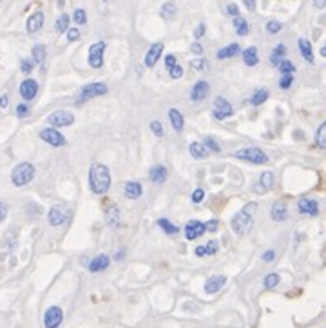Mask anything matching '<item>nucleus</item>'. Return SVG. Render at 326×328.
I'll use <instances>...</instances> for the list:
<instances>
[{"label":"nucleus","mask_w":326,"mask_h":328,"mask_svg":"<svg viewBox=\"0 0 326 328\" xmlns=\"http://www.w3.org/2000/svg\"><path fill=\"white\" fill-rule=\"evenodd\" d=\"M234 28H236V33L239 35V37H246V35L250 33V26H248V22H246L245 19H241V17H236V19H234Z\"/></svg>","instance_id":"nucleus-33"},{"label":"nucleus","mask_w":326,"mask_h":328,"mask_svg":"<svg viewBox=\"0 0 326 328\" xmlns=\"http://www.w3.org/2000/svg\"><path fill=\"white\" fill-rule=\"evenodd\" d=\"M205 29H207V28H205V24H199L198 28H196V33H194V37H196V38H201V37L205 35Z\"/></svg>","instance_id":"nucleus-58"},{"label":"nucleus","mask_w":326,"mask_h":328,"mask_svg":"<svg viewBox=\"0 0 326 328\" xmlns=\"http://www.w3.org/2000/svg\"><path fill=\"white\" fill-rule=\"evenodd\" d=\"M270 216L274 221H284V219L288 218V209H286V205L284 203H275L270 210Z\"/></svg>","instance_id":"nucleus-27"},{"label":"nucleus","mask_w":326,"mask_h":328,"mask_svg":"<svg viewBox=\"0 0 326 328\" xmlns=\"http://www.w3.org/2000/svg\"><path fill=\"white\" fill-rule=\"evenodd\" d=\"M49 225L51 227H60V225H64L69 219V210L66 209V207H60V205H57V207H53L51 210H49Z\"/></svg>","instance_id":"nucleus-11"},{"label":"nucleus","mask_w":326,"mask_h":328,"mask_svg":"<svg viewBox=\"0 0 326 328\" xmlns=\"http://www.w3.org/2000/svg\"><path fill=\"white\" fill-rule=\"evenodd\" d=\"M17 116H19V118H26V116H29V105L28 104L17 105Z\"/></svg>","instance_id":"nucleus-48"},{"label":"nucleus","mask_w":326,"mask_h":328,"mask_svg":"<svg viewBox=\"0 0 326 328\" xmlns=\"http://www.w3.org/2000/svg\"><path fill=\"white\" fill-rule=\"evenodd\" d=\"M89 187L98 196H104L111 189V171L102 163H95L89 169Z\"/></svg>","instance_id":"nucleus-1"},{"label":"nucleus","mask_w":326,"mask_h":328,"mask_svg":"<svg viewBox=\"0 0 326 328\" xmlns=\"http://www.w3.org/2000/svg\"><path fill=\"white\" fill-rule=\"evenodd\" d=\"M225 283H227V277L225 276L208 277L207 283H205V292H207V294H216V292H219L223 286H225Z\"/></svg>","instance_id":"nucleus-19"},{"label":"nucleus","mask_w":326,"mask_h":328,"mask_svg":"<svg viewBox=\"0 0 326 328\" xmlns=\"http://www.w3.org/2000/svg\"><path fill=\"white\" fill-rule=\"evenodd\" d=\"M321 57H326V44L321 48Z\"/></svg>","instance_id":"nucleus-64"},{"label":"nucleus","mask_w":326,"mask_h":328,"mask_svg":"<svg viewBox=\"0 0 326 328\" xmlns=\"http://www.w3.org/2000/svg\"><path fill=\"white\" fill-rule=\"evenodd\" d=\"M105 48H107V44L105 42H96L89 48V58H87V62H89V66L93 67V69H102V66H104Z\"/></svg>","instance_id":"nucleus-6"},{"label":"nucleus","mask_w":326,"mask_h":328,"mask_svg":"<svg viewBox=\"0 0 326 328\" xmlns=\"http://www.w3.org/2000/svg\"><path fill=\"white\" fill-rule=\"evenodd\" d=\"M243 2H245L246 10H250V11L255 10V0H243Z\"/></svg>","instance_id":"nucleus-62"},{"label":"nucleus","mask_w":326,"mask_h":328,"mask_svg":"<svg viewBox=\"0 0 326 328\" xmlns=\"http://www.w3.org/2000/svg\"><path fill=\"white\" fill-rule=\"evenodd\" d=\"M107 91H109V87L105 86L104 82H93V84H87V86L82 87L76 104H84V102H87V100H93V98L104 96V95H107Z\"/></svg>","instance_id":"nucleus-5"},{"label":"nucleus","mask_w":326,"mask_h":328,"mask_svg":"<svg viewBox=\"0 0 326 328\" xmlns=\"http://www.w3.org/2000/svg\"><path fill=\"white\" fill-rule=\"evenodd\" d=\"M109 265H111V257H109L107 254H98V256H95L91 259L87 268H89V272H93V274H98V272H104L105 268H109Z\"/></svg>","instance_id":"nucleus-16"},{"label":"nucleus","mask_w":326,"mask_h":328,"mask_svg":"<svg viewBox=\"0 0 326 328\" xmlns=\"http://www.w3.org/2000/svg\"><path fill=\"white\" fill-rule=\"evenodd\" d=\"M151 131H152L154 134H156L158 138H161V136H163V125H161L160 122H158V120L151 122Z\"/></svg>","instance_id":"nucleus-46"},{"label":"nucleus","mask_w":326,"mask_h":328,"mask_svg":"<svg viewBox=\"0 0 326 328\" xmlns=\"http://www.w3.org/2000/svg\"><path fill=\"white\" fill-rule=\"evenodd\" d=\"M234 156L237 160H243V162H250L254 165H265L268 162V156H266L265 151H261L259 147H245V149H239L236 151Z\"/></svg>","instance_id":"nucleus-4"},{"label":"nucleus","mask_w":326,"mask_h":328,"mask_svg":"<svg viewBox=\"0 0 326 328\" xmlns=\"http://www.w3.org/2000/svg\"><path fill=\"white\" fill-rule=\"evenodd\" d=\"M190 66H192L194 69H198V71H205V69L208 67V62L207 60H203V58H196V60L190 62Z\"/></svg>","instance_id":"nucleus-45"},{"label":"nucleus","mask_w":326,"mask_h":328,"mask_svg":"<svg viewBox=\"0 0 326 328\" xmlns=\"http://www.w3.org/2000/svg\"><path fill=\"white\" fill-rule=\"evenodd\" d=\"M297 210L304 216H317L319 214V203L312 198H301L297 201Z\"/></svg>","instance_id":"nucleus-14"},{"label":"nucleus","mask_w":326,"mask_h":328,"mask_svg":"<svg viewBox=\"0 0 326 328\" xmlns=\"http://www.w3.org/2000/svg\"><path fill=\"white\" fill-rule=\"evenodd\" d=\"M279 281H281L279 274H268V276L265 277V281H263V286H265L266 290H270V288H275V286L279 285Z\"/></svg>","instance_id":"nucleus-37"},{"label":"nucleus","mask_w":326,"mask_h":328,"mask_svg":"<svg viewBox=\"0 0 326 328\" xmlns=\"http://www.w3.org/2000/svg\"><path fill=\"white\" fill-rule=\"evenodd\" d=\"M169 75H170V78L178 80V78H181V76H183V67H181L180 64H176L174 67H170V69H169Z\"/></svg>","instance_id":"nucleus-44"},{"label":"nucleus","mask_w":326,"mask_h":328,"mask_svg":"<svg viewBox=\"0 0 326 328\" xmlns=\"http://www.w3.org/2000/svg\"><path fill=\"white\" fill-rule=\"evenodd\" d=\"M44 26V13L42 11H35L31 17L28 19V24H26V29H28L29 35H35L38 33Z\"/></svg>","instance_id":"nucleus-18"},{"label":"nucleus","mask_w":326,"mask_h":328,"mask_svg":"<svg viewBox=\"0 0 326 328\" xmlns=\"http://www.w3.org/2000/svg\"><path fill=\"white\" fill-rule=\"evenodd\" d=\"M19 91H20V96H22L26 102L35 100L38 95V82L33 80V78H26V80L20 84Z\"/></svg>","instance_id":"nucleus-12"},{"label":"nucleus","mask_w":326,"mask_h":328,"mask_svg":"<svg viewBox=\"0 0 326 328\" xmlns=\"http://www.w3.org/2000/svg\"><path fill=\"white\" fill-rule=\"evenodd\" d=\"M194 254L198 257H203L207 256V248H205V245H199V247H196V250H194Z\"/></svg>","instance_id":"nucleus-57"},{"label":"nucleus","mask_w":326,"mask_h":328,"mask_svg":"<svg viewBox=\"0 0 326 328\" xmlns=\"http://www.w3.org/2000/svg\"><path fill=\"white\" fill-rule=\"evenodd\" d=\"M208 91H210V86H208L205 80H198L194 84L192 91H190V100L192 102H201L207 98Z\"/></svg>","instance_id":"nucleus-17"},{"label":"nucleus","mask_w":326,"mask_h":328,"mask_svg":"<svg viewBox=\"0 0 326 328\" xmlns=\"http://www.w3.org/2000/svg\"><path fill=\"white\" fill-rule=\"evenodd\" d=\"M313 6L317 10H322V8H326V0H313Z\"/></svg>","instance_id":"nucleus-63"},{"label":"nucleus","mask_w":326,"mask_h":328,"mask_svg":"<svg viewBox=\"0 0 326 328\" xmlns=\"http://www.w3.org/2000/svg\"><path fill=\"white\" fill-rule=\"evenodd\" d=\"M69 22H71L69 15L62 13L60 17L57 19V31H58V33H67V29H69Z\"/></svg>","instance_id":"nucleus-36"},{"label":"nucleus","mask_w":326,"mask_h":328,"mask_svg":"<svg viewBox=\"0 0 326 328\" xmlns=\"http://www.w3.org/2000/svg\"><path fill=\"white\" fill-rule=\"evenodd\" d=\"M31 55H33L35 64H38V66H44V62H46V55H48V51H46V46H42V44H37V46H33V49H31Z\"/></svg>","instance_id":"nucleus-30"},{"label":"nucleus","mask_w":326,"mask_h":328,"mask_svg":"<svg viewBox=\"0 0 326 328\" xmlns=\"http://www.w3.org/2000/svg\"><path fill=\"white\" fill-rule=\"evenodd\" d=\"M281 29H283V24H281V22H277V20H270L268 24H266V31H268L270 35L279 33Z\"/></svg>","instance_id":"nucleus-43"},{"label":"nucleus","mask_w":326,"mask_h":328,"mask_svg":"<svg viewBox=\"0 0 326 328\" xmlns=\"http://www.w3.org/2000/svg\"><path fill=\"white\" fill-rule=\"evenodd\" d=\"M205 198V190L203 189H196L192 192V203H201Z\"/></svg>","instance_id":"nucleus-49"},{"label":"nucleus","mask_w":326,"mask_h":328,"mask_svg":"<svg viewBox=\"0 0 326 328\" xmlns=\"http://www.w3.org/2000/svg\"><path fill=\"white\" fill-rule=\"evenodd\" d=\"M299 53H301V57L306 60L308 64H313V49H312V44L308 42L306 38H299Z\"/></svg>","instance_id":"nucleus-23"},{"label":"nucleus","mask_w":326,"mask_h":328,"mask_svg":"<svg viewBox=\"0 0 326 328\" xmlns=\"http://www.w3.org/2000/svg\"><path fill=\"white\" fill-rule=\"evenodd\" d=\"M268 96H270L268 89H257L254 95H252L250 104L254 105V107H257V105H263L266 100H268Z\"/></svg>","instance_id":"nucleus-32"},{"label":"nucleus","mask_w":326,"mask_h":328,"mask_svg":"<svg viewBox=\"0 0 326 328\" xmlns=\"http://www.w3.org/2000/svg\"><path fill=\"white\" fill-rule=\"evenodd\" d=\"M107 221H109V225L111 227H116L118 225V221H120V212H118V209L116 207H111V212L107 214Z\"/></svg>","instance_id":"nucleus-40"},{"label":"nucleus","mask_w":326,"mask_h":328,"mask_svg":"<svg viewBox=\"0 0 326 328\" xmlns=\"http://www.w3.org/2000/svg\"><path fill=\"white\" fill-rule=\"evenodd\" d=\"M255 203H248L243 207V210H239L234 218H232V230L239 236H245L248 230L252 228V214L255 212Z\"/></svg>","instance_id":"nucleus-2"},{"label":"nucleus","mask_w":326,"mask_h":328,"mask_svg":"<svg viewBox=\"0 0 326 328\" xmlns=\"http://www.w3.org/2000/svg\"><path fill=\"white\" fill-rule=\"evenodd\" d=\"M161 53H163V44H161V42L152 44L151 48H149V51H147L145 60H143V64H145V66L149 67V69H152V67L156 66L158 60H160Z\"/></svg>","instance_id":"nucleus-15"},{"label":"nucleus","mask_w":326,"mask_h":328,"mask_svg":"<svg viewBox=\"0 0 326 328\" xmlns=\"http://www.w3.org/2000/svg\"><path fill=\"white\" fill-rule=\"evenodd\" d=\"M169 118H170V124H172V129H174L176 133H181L183 127H185L183 114H181L178 109H170L169 111Z\"/></svg>","instance_id":"nucleus-26"},{"label":"nucleus","mask_w":326,"mask_h":328,"mask_svg":"<svg viewBox=\"0 0 326 328\" xmlns=\"http://www.w3.org/2000/svg\"><path fill=\"white\" fill-rule=\"evenodd\" d=\"M239 53H241V48H239V44H230V46H227V48L219 49V51L216 53V57L219 58V60H227V58L237 57Z\"/></svg>","instance_id":"nucleus-24"},{"label":"nucleus","mask_w":326,"mask_h":328,"mask_svg":"<svg viewBox=\"0 0 326 328\" xmlns=\"http://www.w3.org/2000/svg\"><path fill=\"white\" fill-rule=\"evenodd\" d=\"M176 15V4L174 2H165V4L161 6V17L167 20H172Z\"/></svg>","instance_id":"nucleus-35"},{"label":"nucleus","mask_w":326,"mask_h":328,"mask_svg":"<svg viewBox=\"0 0 326 328\" xmlns=\"http://www.w3.org/2000/svg\"><path fill=\"white\" fill-rule=\"evenodd\" d=\"M227 13L230 15V17H234V19H236V17H239V8H237L236 4H228L227 6Z\"/></svg>","instance_id":"nucleus-53"},{"label":"nucleus","mask_w":326,"mask_h":328,"mask_svg":"<svg viewBox=\"0 0 326 328\" xmlns=\"http://www.w3.org/2000/svg\"><path fill=\"white\" fill-rule=\"evenodd\" d=\"M189 151H190V156L196 158V160H203V158H207V147H205V143L192 142L189 145Z\"/></svg>","instance_id":"nucleus-28"},{"label":"nucleus","mask_w":326,"mask_h":328,"mask_svg":"<svg viewBox=\"0 0 326 328\" xmlns=\"http://www.w3.org/2000/svg\"><path fill=\"white\" fill-rule=\"evenodd\" d=\"M205 147H207V151L219 152V145H217L214 138H207V142H205Z\"/></svg>","instance_id":"nucleus-51"},{"label":"nucleus","mask_w":326,"mask_h":328,"mask_svg":"<svg viewBox=\"0 0 326 328\" xmlns=\"http://www.w3.org/2000/svg\"><path fill=\"white\" fill-rule=\"evenodd\" d=\"M274 187V174L270 171L263 172L259 176V181H257V187H255V190H259V192H266V190H270Z\"/></svg>","instance_id":"nucleus-22"},{"label":"nucleus","mask_w":326,"mask_h":328,"mask_svg":"<svg viewBox=\"0 0 326 328\" xmlns=\"http://www.w3.org/2000/svg\"><path fill=\"white\" fill-rule=\"evenodd\" d=\"M275 259V250H266L265 254H263V261L265 263H270Z\"/></svg>","instance_id":"nucleus-55"},{"label":"nucleus","mask_w":326,"mask_h":328,"mask_svg":"<svg viewBox=\"0 0 326 328\" xmlns=\"http://www.w3.org/2000/svg\"><path fill=\"white\" fill-rule=\"evenodd\" d=\"M73 20H75L76 26H84L85 22H87V13H85V10H75Z\"/></svg>","instance_id":"nucleus-39"},{"label":"nucleus","mask_w":326,"mask_h":328,"mask_svg":"<svg viewBox=\"0 0 326 328\" xmlns=\"http://www.w3.org/2000/svg\"><path fill=\"white\" fill-rule=\"evenodd\" d=\"M286 57V46L284 44H277L270 55V62L274 64V66H279V64L283 62V58Z\"/></svg>","instance_id":"nucleus-29"},{"label":"nucleus","mask_w":326,"mask_h":328,"mask_svg":"<svg viewBox=\"0 0 326 328\" xmlns=\"http://www.w3.org/2000/svg\"><path fill=\"white\" fill-rule=\"evenodd\" d=\"M8 102H10V96H8V95L0 96V107H2V109H6V107H8Z\"/></svg>","instance_id":"nucleus-61"},{"label":"nucleus","mask_w":326,"mask_h":328,"mask_svg":"<svg viewBox=\"0 0 326 328\" xmlns=\"http://www.w3.org/2000/svg\"><path fill=\"white\" fill-rule=\"evenodd\" d=\"M123 194H125V198H129V200H140L143 194L142 183H140V181H127Z\"/></svg>","instance_id":"nucleus-21"},{"label":"nucleus","mask_w":326,"mask_h":328,"mask_svg":"<svg viewBox=\"0 0 326 328\" xmlns=\"http://www.w3.org/2000/svg\"><path fill=\"white\" fill-rule=\"evenodd\" d=\"M212 114H214V118H216V120L230 118L232 114H234V107H232L230 102H228L227 98H223V96H217L216 100H214Z\"/></svg>","instance_id":"nucleus-7"},{"label":"nucleus","mask_w":326,"mask_h":328,"mask_svg":"<svg viewBox=\"0 0 326 328\" xmlns=\"http://www.w3.org/2000/svg\"><path fill=\"white\" fill-rule=\"evenodd\" d=\"M176 64H178V60H176L174 55H167V57H165V67H167V69H170V67H174Z\"/></svg>","instance_id":"nucleus-54"},{"label":"nucleus","mask_w":326,"mask_h":328,"mask_svg":"<svg viewBox=\"0 0 326 328\" xmlns=\"http://www.w3.org/2000/svg\"><path fill=\"white\" fill-rule=\"evenodd\" d=\"M292 86H293V75H283L279 78V87H281V89L286 91Z\"/></svg>","instance_id":"nucleus-42"},{"label":"nucleus","mask_w":326,"mask_h":328,"mask_svg":"<svg viewBox=\"0 0 326 328\" xmlns=\"http://www.w3.org/2000/svg\"><path fill=\"white\" fill-rule=\"evenodd\" d=\"M6 216H8V205L0 201V223L6 219Z\"/></svg>","instance_id":"nucleus-56"},{"label":"nucleus","mask_w":326,"mask_h":328,"mask_svg":"<svg viewBox=\"0 0 326 328\" xmlns=\"http://www.w3.org/2000/svg\"><path fill=\"white\" fill-rule=\"evenodd\" d=\"M64 321V310L60 306H49L44 314V326L46 328H58Z\"/></svg>","instance_id":"nucleus-10"},{"label":"nucleus","mask_w":326,"mask_h":328,"mask_svg":"<svg viewBox=\"0 0 326 328\" xmlns=\"http://www.w3.org/2000/svg\"><path fill=\"white\" fill-rule=\"evenodd\" d=\"M35 165L29 162H22L11 171V181L15 187H24L35 178Z\"/></svg>","instance_id":"nucleus-3"},{"label":"nucleus","mask_w":326,"mask_h":328,"mask_svg":"<svg viewBox=\"0 0 326 328\" xmlns=\"http://www.w3.org/2000/svg\"><path fill=\"white\" fill-rule=\"evenodd\" d=\"M40 138H42V142L49 143L53 147H62V145H66V136H64L57 127L42 129V131H40Z\"/></svg>","instance_id":"nucleus-8"},{"label":"nucleus","mask_w":326,"mask_h":328,"mask_svg":"<svg viewBox=\"0 0 326 328\" xmlns=\"http://www.w3.org/2000/svg\"><path fill=\"white\" fill-rule=\"evenodd\" d=\"M205 248H207V256H214V254L219 250V245H217L216 239H212V241H208L207 245H205Z\"/></svg>","instance_id":"nucleus-47"},{"label":"nucleus","mask_w":326,"mask_h":328,"mask_svg":"<svg viewBox=\"0 0 326 328\" xmlns=\"http://www.w3.org/2000/svg\"><path fill=\"white\" fill-rule=\"evenodd\" d=\"M33 67H35L33 58H24V60L20 62V71L24 73V75H29V73L33 71Z\"/></svg>","instance_id":"nucleus-41"},{"label":"nucleus","mask_w":326,"mask_h":328,"mask_svg":"<svg viewBox=\"0 0 326 328\" xmlns=\"http://www.w3.org/2000/svg\"><path fill=\"white\" fill-rule=\"evenodd\" d=\"M205 232H207L205 223H201V221H198V219H192V221H189V223H187V227H185V238L189 239V241H192V239H198L199 236H203Z\"/></svg>","instance_id":"nucleus-13"},{"label":"nucleus","mask_w":326,"mask_h":328,"mask_svg":"<svg viewBox=\"0 0 326 328\" xmlns=\"http://www.w3.org/2000/svg\"><path fill=\"white\" fill-rule=\"evenodd\" d=\"M315 145L319 149H326V122H322V124L319 125V129H317V133H315Z\"/></svg>","instance_id":"nucleus-34"},{"label":"nucleus","mask_w":326,"mask_h":328,"mask_svg":"<svg viewBox=\"0 0 326 328\" xmlns=\"http://www.w3.org/2000/svg\"><path fill=\"white\" fill-rule=\"evenodd\" d=\"M277 67H279V73H281V75H293V73H295V66H293V62H290V60H283Z\"/></svg>","instance_id":"nucleus-38"},{"label":"nucleus","mask_w":326,"mask_h":328,"mask_svg":"<svg viewBox=\"0 0 326 328\" xmlns=\"http://www.w3.org/2000/svg\"><path fill=\"white\" fill-rule=\"evenodd\" d=\"M123 257H125V248H118L116 254H114V259H116V261H122Z\"/></svg>","instance_id":"nucleus-60"},{"label":"nucleus","mask_w":326,"mask_h":328,"mask_svg":"<svg viewBox=\"0 0 326 328\" xmlns=\"http://www.w3.org/2000/svg\"><path fill=\"white\" fill-rule=\"evenodd\" d=\"M169 176V171H167L165 165H152L149 169V180L152 183H163Z\"/></svg>","instance_id":"nucleus-20"},{"label":"nucleus","mask_w":326,"mask_h":328,"mask_svg":"<svg viewBox=\"0 0 326 328\" xmlns=\"http://www.w3.org/2000/svg\"><path fill=\"white\" fill-rule=\"evenodd\" d=\"M217 227H219V221H217V219H210V221H207V223H205L207 232H216Z\"/></svg>","instance_id":"nucleus-52"},{"label":"nucleus","mask_w":326,"mask_h":328,"mask_svg":"<svg viewBox=\"0 0 326 328\" xmlns=\"http://www.w3.org/2000/svg\"><path fill=\"white\" fill-rule=\"evenodd\" d=\"M78 38H80V31H78V29L76 28L67 29V40H69V42H75V40H78Z\"/></svg>","instance_id":"nucleus-50"},{"label":"nucleus","mask_w":326,"mask_h":328,"mask_svg":"<svg viewBox=\"0 0 326 328\" xmlns=\"http://www.w3.org/2000/svg\"><path fill=\"white\" fill-rule=\"evenodd\" d=\"M243 62L246 64L248 67H255L259 64V53H257V48H248L241 53Z\"/></svg>","instance_id":"nucleus-25"},{"label":"nucleus","mask_w":326,"mask_h":328,"mask_svg":"<svg viewBox=\"0 0 326 328\" xmlns=\"http://www.w3.org/2000/svg\"><path fill=\"white\" fill-rule=\"evenodd\" d=\"M73 122H75V116H73V113H69V111H55L53 114H49L48 116V124L51 125V127H69V125H73Z\"/></svg>","instance_id":"nucleus-9"},{"label":"nucleus","mask_w":326,"mask_h":328,"mask_svg":"<svg viewBox=\"0 0 326 328\" xmlns=\"http://www.w3.org/2000/svg\"><path fill=\"white\" fill-rule=\"evenodd\" d=\"M158 227H160L165 234H169V236H174V234L180 232V227H178V225H174V223H170L167 218L158 219Z\"/></svg>","instance_id":"nucleus-31"},{"label":"nucleus","mask_w":326,"mask_h":328,"mask_svg":"<svg viewBox=\"0 0 326 328\" xmlns=\"http://www.w3.org/2000/svg\"><path fill=\"white\" fill-rule=\"evenodd\" d=\"M190 49H192V53L194 55H201V53H203V48H201V44H192V46H190Z\"/></svg>","instance_id":"nucleus-59"}]
</instances>
